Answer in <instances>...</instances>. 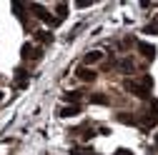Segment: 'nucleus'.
<instances>
[{
    "instance_id": "f257e3e1",
    "label": "nucleus",
    "mask_w": 158,
    "mask_h": 155,
    "mask_svg": "<svg viewBox=\"0 0 158 155\" xmlns=\"http://www.w3.org/2000/svg\"><path fill=\"white\" fill-rule=\"evenodd\" d=\"M30 10H33L38 18H40V20H45V23H53V25H58V23H60L58 18H50V13H48L43 5H38V3H30Z\"/></svg>"
},
{
    "instance_id": "f03ea898",
    "label": "nucleus",
    "mask_w": 158,
    "mask_h": 155,
    "mask_svg": "<svg viewBox=\"0 0 158 155\" xmlns=\"http://www.w3.org/2000/svg\"><path fill=\"white\" fill-rule=\"evenodd\" d=\"M123 88H126L128 93L138 95V98H148V90H146L141 83H135V80H126V83H123Z\"/></svg>"
},
{
    "instance_id": "7ed1b4c3",
    "label": "nucleus",
    "mask_w": 158,
    "mask_h": 155,
    "mask_svg": "<svg viewBox=\"0 0 158 155\" xmlns=\"http://www.w3.org/2000/svg\"><path fill=\"white\" fill-rule=\"evenodd\" d=\"M75 75L81 78V80H85V83H93V80H95V73H93L90 68H85V65L78 68V70H75Z\"/></svg>"
},
{
    "instance_id": "20e7f679",
    "label": "nucleus",
    "mask_w": 158,
    "mask_h": 155,
    "mask_svg": "<svg viewBox=\"0 0 158 155\" xmlns=\"http://www.w3.org/2000/svg\"><path fill=\"white\" fill-rule=\"evenodd\" d=\"M138 50H141V55H146L148 60H153V58H156V48H153L151 43H138Z\"/></svg>"
},
{
    "instance_id": "39448f33",
    "label": "nucleus",
    "mask_w": 158,
    "mask_h": 155,
    "mask_svg": "<svg viewBox=\"0 0 158 155\" xmlns=\"http://www.w3.org/2000/svg\"><path fill=\"white\" fill-rule=\"evenodd\" d=\"M81 95H83V93H78V90H70V93H65V95H63V100H65V103H73V105H78Z\"/></svg>"
},
{
    "instance_id": "423d86ee",
    "label": "nucleus",
    "mask_w": 158,
    "mask_h": 155,
    "mask_svg": "<svg viewBox=\"0 0 158 155\" xmlns=\"http://www.w3.org/2000/svg\"><path fill=\"white\" fill-rule=\"evenodd\" d=\"M78 113H81V105H68L60 110V118H70V115H78Z\"/></svg>"
},
{
    "instance_id": "0eeeda50",
    "label": "nucleus",
    "mask_w": 158,
    "mask_h": 155,
    "mask_svg": "<svg viewBox=\"0 0 158 155\" xmlns=\"http://www.w3.org/2000/svg\"><path fill=\"white\" fill-rule=\"evenodd\" d=\"M35 40L48 45V43H53V35H50V33H45V30H38V33H35Z\"/></svg>"
},
{
    "instance_id": "6e6552de",
    "label": "nucleus",
    "mask_w": 158,
    "mask_h": 155,
    "mask_svg": "<svg viewBox=\"0 0 158 155\" xmlns=\"http://www.w3.org/2000/svg\"><path fill=\"white\" fill-rule=\"evenodd\" d=\"M118 120H121L123 125H135V123H138V120L133 118L131 113H118Z\"/></svg>"
},
{
    "instance_id": "1a4fd4ad",
    "label": "nucleus",
    "mask_w": 158,
    "mask_h": 155,
    "mask_svg": "<svg viewBox=\"0 0 158 155\" xmlns=\"http://www.w3.org/2000/svg\"><path fill=\"white\" fill-rule=\"evenodd\" d=\"M90 103H95V105H108V98L103 93H93L90 95Z\"/></svg>"
},
{
    "instance_id": "9d476101",
    "label": "nucleus",
    "mask_w": 158,
    "mask_h": 155,
    "mask_svg": "<svg viewBox=\"0 0 158 155\" xmlns=\"http://www.w3.org/2000/svg\"><path fill=\"white\" fill-rule=\"evenodd\" d=\"M101 58H103V53H101V50H90V53L85 55V63H88V65H90V63H98Z\"/></svg>"
},
{
    "instance_id": "9b49d317",
    "label": "nucleus",
    "mask_w": 158,
    "mask_h": 155,
    "mask_svg": "<svg viewBox=\"0 0 158 155\" xmlns=\"http://www.w3.org/2000/svg\"><path fill=\"white\" fill-rule=\"evenodd\" d=\"M15 75H18V80H15V83H18V88H25V85H28V73H23V70H18Z\"/></svg>"
},
{
    "instance_id": "f8f14e48",
    "label": "nucleus",
    "mask_w": 158,
    "mask_h": 155,
    "mask_svg": "<svg viewBox=\"0 0 158 155\" xmlns=\"http://www.w3.org/2000/svg\"><path fill=\"white\" fill-rule=\"evenodd\" d=\"M138 83H141V85L151 93V88H153V78H151V75H141V80H138Z\"/></svg>"
},
{
    "instance_id": "ddd939ff",
    "label": "nucleus",
    "mask_w": 158,
    "mask_h": 155,
    "mask_svg": "<svg viewBox=\"0 0 158 155\" xmlns=\"http://www.w3.org/2000/svg\"><path fill=\"white\" fill-rule=\"evenodd\" d=\"M70 155H95L93 150H88V148H73L70 150Z\"/></svg>"
},
{
    "instance_id": "4468645a",
    "label": "nucleus",
    "mask_w": 158,
    "mask_h": 155,
    "mask_svg": "<svg viewBox=\"0 0 158 155\" xmlns=\"http://www.w3.org/2000/svg\"><path fill=\"white\" fill-rule=\"evenodd\" d=\"M65 15H68V5L65 3H58V20H63Z\"/></svg>"
},
{
    "instance_id": "2eb2a0df",
    "label": "nucleus",
    "mask_w": 158,
    "mask_h": 155,
    "mask_svg": "<svg viewBox=\"0 0 158 155\" xmlns=\"http://www.w3.org/2000/svg\"><path fill=\"white\" fill-rule=\"evenodd\" d=\"M146 33H148V35H156V33H158V18H156L151 25H146Z\"/></svg>"
},
{
    "instance_id": "dca6fc26",
    "label": "nucleus",
    "mask_w": 158,
    "mask_h": 155,
    "mask_svg": "<svg viewBox=\"0 0 158 155\" xmlns=\"http://www.w3.org/2000/svg\"><path fill=\"white\" fill-rule=\"evenodd\" d=\"M33 55H35V50H33V48L25 43V45H23V58H33Z\"/></svg>"
},
{
    "instance_id": "f3484780",
    "label": "nucleus",
    "mask_w": 158,
    "mask_h": 155,
    "mask_svg": "<svg viewBox=\"0 0 158 155\" xmlns=\"http://www.w3.org/2000/svg\"><path fill=\"white\" fill-rule=\"evenodd\" d=\"M13 10L18 13V18H23V5L20 3H13Z\"/></svg>"
},
{
    "instance_id": "a211bd4d",
    "label": "nucleus",
    "mask_w": 158,
    "mask_h": 155,
    "mask_svg": "<svg viewBox=\"0 0 158 155\" xmlns=\"http://www.w3.org/2000/svg\"><path fill=\"white\" fill-rule=\"evenodd\" d=\"M121 68H123V70H133V63H131V60H121Z\"/></svg>"
},
{
    "instance_id": "6ab92c4d",
    "label": "nucleus",
    "mask_w": 158,
    "mask_h": 155,
    "mask_svg": "<svg viewBox=\"0 0 158 155\" xmlns=\"http://www.w3.org/2000/svg\"><path fill=\"white\" fill-rule=\"evenodd\" d=\"M115 155H133L131 150H126V148H121V150H115Z\"/></svg>"
},
{
    "instance_id": "aec40b11",
    "label": "nucleus",
    "mask_w": 158,
    "mask_h": 155,
    "mask_svg": "<svg viewBox=\"0 0 158 155\" xmlns=\"http://www.w3.org/2000/svg\"><path fill=\"white\" fill-rule=\"evenodd\" d=\"M156 148H158V135H156Z\"/></svg>"
},
{
    "instance_id": "412c9836",
    "label": "nucleus",
    "mask_w": 158,
    "mask_h": 155,
    "mask_svg": "<svg viewBox=\"0 0 158 155\" xmlns=\"http://www.w3.org/2000/svg\"><path fill=\"white\" fill-rule=\"evenodd\" d=\"M0 100H3V93H0Z\"/></svg>"
}]
</instances>
